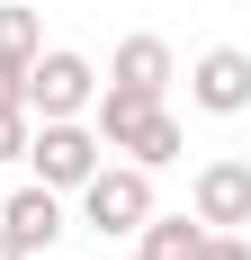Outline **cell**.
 I'll return each mask as SVG.
<instances>
[{"instance_id": "obj_2", "label": "cell", "mask_w": 251, "mask_h": 260, "mask_svg": "<svg viewBox=\"0 0 251 260\" xmlns=\"http://www.w3.org/2000/svg\"><path fill=\"white\" fill-rule=\"evenodd\" d=\"M18 161H27V180H45V188H63V198H72V188L108 161V144L90 135V117H36Z\"/></svg>"}, {"instance_id": "obj_5", "label": "cell", "mask_w": 251, "mask_h": 260, "mask_svg": "<svg viewBox=\"0 0 251 260\" xmlns=\"http://www.w3.org/2000/svg\"><path fill=\"white\" fill-rule=\"evenodd\" d=\"M189 108L242 117V108H251V54H242V45H206L198 63H189Z\"/></svg>"}, {"instance_id": "obj_4", "label": "cell", "mask_w": 251, "mask_h": 260, "mask_svg": "<svg viewBox=\"0 0 251 260\" xmlns=\"http://www.w3.org/2000/svg\"><path fill=\"white\" fill-rule=\"evenodd\" d=\"M189 215H198L206 234H233V224H251V161L215 153L198 180H189Z\"/></svg>"}, {"instance_id": "obj_16", "label": "cell", "mask_w": 251, "mask_h": 260, "mask_svg": "<svg viewBox=\"0 0 251 260\" xmlns=\"http://www.w3.org/2000/svg\"><path fill=\"white\" fill-rule=\"evenodd\" d=\"M135 260H144V251H135Z\"/></svg>"}, {"instance_id": "obj_3", "label": "cell", "mask_w": 251, "mask_h": 260, "mask_svg": "<svg viewBox=\"0 0 251 260\" xmlns=\"http://www.w3.org/2000/svg\"><path fill=\"white\" fill-rule=\"evenodd\" d=\"M90 99H99V63L72 54V45H45L36 63H27V81H18L27 117H90Z\"/></svg>"}, {"instance_id": "obj_9", "label": "cell", "mask_w": 251, "mask_h": 260, "mask_svg": "<svg viewBox=\"0 0 251 260\" xmlns=\"http://www.w3.org/2000/svg\"><path fill=\"white\" fill-rule=\"evenodd\" d=\"M198 242H206V224H198L189 207H179V215L152 207V215H144V234H135V251H144V260H198Z\"/></svg>"}, {"instance_id": "obj_6", "label": "cell", "mask_w": 251, "mask_h": 260, "mask_svg": "<svg viewBox=\"0 0 251 260\" xmlns=\"http://www.w3.org/2000/svg\"><path fill=\"white\" fill-rule=\"evenodd\" d=\"M0 234L18 242L27 260H36V251H54V242H63V188H45V180L0 188Z\"/></svg>"}, {"instance_id": "obj_7", "label": "cell", "mask_w": 251, "mask_h": 260, "mask_svg": "<svg viewBox=\"0 0 251 260\" xmlns=\"http://www.w3.org/2000/svg\"><path fill=\"white\" fill-rule=\"evenodd\" d=\"M108 81H125V90H152V99H171V81H179V54H171V36H117V63H108Z\"/></svg>"}, {"instance_id": "obj_11", "label": "cell", "mask_w": 251, "mask_h": 260, "mask_svg": "<svg viewBox=\"0 0 251 260\" xmlns=\"http://www.w3.org/2000/svg\"><path fill=\"white\" fill-rule=\"evenodd\" d=\"M45 54V27H36V9L27 0H0V72H18L27 81V63Z\"/></svg>"}, {"instance_id": "obj_12", "label": "cell", "mask_w": 251, "mask_h": 260, "mask_svg": "<svg viewBox=\"0 0 251 260\" xmlns=\"http://www.w3.org/2000/svg\"><path fill=\"white\" fill-rule=\"evenodd\" d=\"M27 126H36V117H27L18 99H0V161H18V153H27Z\"/></svg>"}, {"instance_id": "obj_15", "label": "cell", "mask_w": 251, "mask_h": 260, "mask_svg": "<svg viewBox=\"0 0 251 260\" xmlns=\"http://www.w3.org/2000/svg\"><path fill=\"white\" fill-rule=\"evenodd\" d=\"M0 260H27V251H18V242H9V234H0Z\"/></svg>"}, {"instance_id": "obj_14", "label": "cell", "mask_w": 251, "mask_h": 260, "mask_svg": "<svg viewBox=\"0 0 251 260\" xmlns=\"http://www.w3.org/2000/svg\"><path fill=\"white\" fill-rule=\"evenodd\" d=\"M0 99H18V72H0Z\"/></svg>"}, {"instance_id": "obj_13", "label": "cell", "mask_w": 251, "mask_h": 260, "mask_svg": "<svg viewBox=\"0 0 251 260\" xmlns=\"http://www.w3.org/2000/svg\"><path fill=\"white\" fill-rule=\"evenodd\" d=\"M198 260H251V242H242V234H206Z\"/></svg>"}, {"instance_id": "obj_8", "label": "cell", "mask_w": 251, "mask_h": 260, "mask_svg": "<svg viewBox=\"0 0 251 260\" xmlns=\"http://www.w3.org/2000/svg\"><path fill=\"white\" fill-rule=\"evenodd\" d=\"M152 90H125V81H99V99H90V135H99L108 153H125V144H135V126H144L152 117Z\"/></svg>"}, {"instance_id": "obj_1", "label": "cell", "mask_w": 251, "mask_h": 260, "mask_svg": "<svg viewBox=\"0 0 251 260\" xmlns=\"http://www.w3.org/2000/svg\"><path fill=\"white\" fill-rule=\"evenodd\" d=\"M72 198H81V224H90V234H108V242H135V234H144V215L162 207L144 161H99Z\"/></svg>"}, {"instance_id": "obj_10", "label": "cell", "mask_w": 251, "mask_h": 260, "mask_svg": "<svg viewBox=\"0 0 251 260\" xmlns=\"http://www.w3.org/2000/svg\"><path fill=\"white\" fill-rule=\"evenodd\" d=\"M179 153H189V126H179V117H171V99H162V108L144 117V126H135V144H125V161H144V171H171Z\"/></svg>"}]
</instances>
